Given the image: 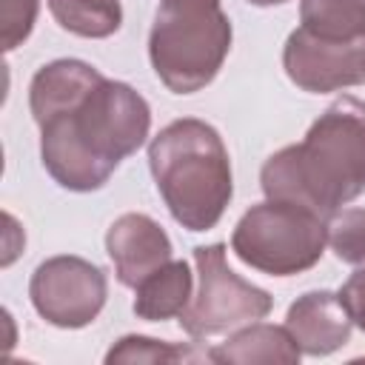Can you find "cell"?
<instances>
[{
    "label": "cell",
    "instance_id": "cell-1",
    "mask_svg": "<svg viewBox=\"0 0 365 365\" xmlns=\"http://www.w3.org/2000/svg\"><path fill=\"white\" fill-rule=\"evenodd\" d=\"M148 128L145 97L123 80L103 77L77 103L40 123V160L60 188L88 194L145 143Z\"/></svg>",
    "mask_w": 365,
    "mask_h": 365
},
{
    "label": "cell",
    "instance_id": "cell-2",
    "mask_svg": "<svg viewBox=\"0 0 365 365\" xmlns=\"http://www.w3.org/2000/svg\"><path fill=\"white\" fill-rule=\"evenodd\" d=\"M259 185L268 200L297 202L331 217L365 191V103L336 97L305 131L262 163Z\"/></svg>",
    "mask_w": 365,
    "mask_h": 365
},
{
    "label": "cell",
    "instance_id": "cell-3",
    "mask_svg": "<svg viewBox=\"0 0 365 365\" xmlns=\"http://www.w3.org/2000/svg\"><path fill=\"white\" fill-rule=\"evenodd\" d=\"M148 168L171 217L188 231L214 228L231 197V157L220 131L197 117L160 128L148 143Z\"/></svg>",
    "mask_w": 365,
    "mask_h": 365
},
{
    "label": "cell",
    "instance_id": "cell-4",
    "mask_svg": "<svg viewBox=\"0 0 365 365\" xmlns=\"http://www.w3.org/2000/svg\"><path fill=\"white\" fill-rule=\"evenodd\" d=\"M234 29L220 0H160L148 31V60L174 94L205 88L231 51Z\"/></svg>",
    "mask_w": 365,
    "mask_h": 365
},
{
    "label": "cell",
    "instance_id": "cell-5",
    "mask_svg": "<svg viewBox=\"0 0 365 365\" xmlns=\"http://www.w3.org/2000/svg\"><path fill=\"white\" fill-rule=\"evenodd\" d=\"M328 245V220L317 211L262 200L251 205L231 234V251L240 262L268 277H294L314 268Z\"/></svg>",
    "mask_w": 365,
    "mask_h": 365
},
{
    "label": "cell",
    "instance_id": "cell-6",
    "mask_svg": "<svg viewBox=\"0 0 365 365\" xmlns=\"http://www.w3.org/2000/svg\"><path fill=\"white\" fill-rule=\"evenodd\" d=\"M194 265L200 277L197 297L180 314V328L194 339L228 334L248 322L265 319L274 308V297L234 274L225 262V245H197Z\"/></svg>",
    "mask_w": 365,
    "mask_h": 365
},
{
    "label": "cell",
    "instance_id": "cell-7",
    "mask_svg": "<svg viewBox=\"0 0 365 365\" xmlns=\"http://www.w3.org/2000/svg\"><path fill=\"white\" fill-rule=\"evenodd\" d=\"M34 311L54 328H86L91 325L108 297V279L91 259L60 254L40 262L29 282Z\"/></svg>",
    "mask_w": 365,
    "mask_h": 365
},
{
    "label": "cell",
    "instance_id": "cell-8",
    "mask_svg": "<svg viewBox=\"0 0 365 365\" xmlns=\"http://www.w3.org/2000/svg\"><path fill=\"white\" fill-rule=\"evenodd\" d=\"M282 68L288 80L308 94H328L365 83V37L334 43L294 29L282 46Z\"/></svg>",
    "mask_w": 365,
    "mask_h": 365
},
{
    "label": "cell",
    "instance_id": "cell-9",
    "mask_svg": "<svg viewBox=\"0 0 365 365\" xmlns=\"http://www.w3.org/2000/svg\"><path fill=\"white\" fill-rule=\"evenodd\" d=\"M106 254L114 262V277L125 288H137L148 274L171 262L174 245L165 228L140 211L117 217L106 231Z\"/></svg>",
    "mask_w": 365,
    "mask_h": 365
},
{
    "label": "cell",
    "instance_id": "cell-10",
    "mask_svg": "<svg viewBox=\"0 0 365 365\" xmlns=\"http://www.w3.org/2000/svg\"><path fill=\"white\" fill-rule=\"evenodd\" d=\"M285 328L308 356H328L351 339V317L334 291H305L288 305Z\"/></svg>",
    "mask_w": 365,
    "mask_h": 365
},
{
    "label": "cell",
    "instance_id": "cell-11",
    "mask_svg": "<svg viewBox=\"0 0 365 365\" xmlns=\"http://www.w3.org/2000/svg\"><path fill=\"white\" fill-rule=\"evenodd\" d=\"M100 80L103 74L91 63L74 60V57H60L40 66L29 83V108L34 123L40 125L51 114L68 108L83 94H88Z\"/></svg>",
    "mask_w": 365,
    "mask_h": 365
},
{
    "label": "cell",
    "instance_id": "cell-12",
    "mask_svg": "<svg viewBox=\"0 0 365 365\" xmlns=\"http://www.w3.org/2000/svg\"><path fill=\"white\" fill-rule=\"evenodd\" d=\"M302 351L294 342L291 331L285 325H271V322H248L237 334H231L225 342L208 351L211 362H234V365H254V362H282L294 365L299 362Z\"/></svg>",
    "mask_w": 365,
    "mask_h": 365
},
{
    "label": "cell",
    "instance_id": "cell-13",
    "mask_svg": "<svg viewBox=\"0 0 365 365\" xmlns=\"http://www.w3.org/2000/svg\"><path fill=\"white\" fill-rule=\"evenodd\" d=\"M194 274L185 259H171L148 274L134 291V314L145 322H165L180 317L191 302Z\"/></svg>",
    "mask_w": 365,
    "mask_h": 365
},
{
    "label": "cell",
    "instance_id": "cell-14",
    "mask_svg": "<svg viewBox=\"0 0 365 365\" xmlns=\"http://www.w3.org/2000/svg\"><path fill=\"white\" fill-rule=\"evenodd\" d=\"M299 29L319 40L354 43L365 37V0H302Z\"/></svg>",
    "mask_w": 365,
    "mask_h": 365
},
{
    "label": "cell",
    "instance_id": "cell-15",
    "mask_svg": "<svg viewBox=\"0 0 365 365\" xmlns=\"http://www.w3.org/2000/svg\"><path fill=\"white\" fill-rule=\"evenodd\" d=\"M48 11L63 31L88 40L111 37L123 26L120 0H48Z\"/></svg>",
    "mask_w": 365,
    "mask_h": 365
},
{
    "label": "cell",
    "instance_id": "cell-16",
    "mask_svg": "<svg viewBox=\"0 0 365 365\" xmlns=\"http://www.w3.org/2000/svg\"><path fill=\"white\" fill-rule=\"evenodd\" d=\"M208 359V354H197L191 345L182 342H165V339H154V336H143V334H128L120 336L108 354L106 362H200Z\"/></svg>",
    "mask_w": 365,
    "mask_h": 365
},
{
    "label": "cell",
    "instance_id": "cell-17",
    "mask_svg": "<svg viewBox=\"0 0 365 365\" xmlns=\"http://www.w3.org/2000/svg\"><path fill=\"white\" fill-rule=\"evenodd\" d=\"M328 245L336 259L365 268V208H339L328 217Z\"/></svg>",
    "mask_w": 365,
    "mask_h": 365
},
{
    "label": "cell",
    "instance_id": "cell-18",
    "mask_svg": "<svg viewBox=\"0 0 365 365\" xmlns=\"http://www.w3.org/2000/svg\"><path fill=\"white\" fill-rule=\"evenodd\" d=\"M40 0H0V46L3 51L17 48L29 40L37 23Z\"/></svg>",
    "mask_w": 365,
    "mask_h": 365
},
{
    "label": "cell",
    "instance_id": "cell-19",
    "mask_svg": "<svg viewBox=\"0 0 365 365\" xmlns=\"http://www.w3.org/2000/svg\"><path fill=\"white\" fill-rule=\"evenodd\" d=\"M336 294H339V299H342V305H345L351 322H354L359 331H365V268H356V271L342 282V288H339Z\"/></svg>",
    "mask_w": 365,
    "mask_h": 365
},
{
    "label": "cell",
    "instance_id": "cell-20",
    "mask_svg": "<svg viewBox=\"0 0 365 365\" xmlns=\"http://www.w3.org/2000/svg\"><path fill=\"white\" fill-rule=\"evenodd\" d=\"M251 6H259V9H268V6H282V3H288V0H248Z\"/></svg>",
    "mask_w": 365,
    "mask_h": 365
}]
</instances>
